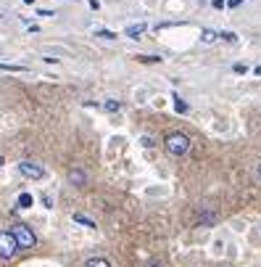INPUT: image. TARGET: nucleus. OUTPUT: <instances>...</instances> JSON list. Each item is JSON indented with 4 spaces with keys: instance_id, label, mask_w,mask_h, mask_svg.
Here are the masks:
<instances>
[{
    "instance_id": "20",
    "label": "nucleus",
    "mask_w": 261,
    "mask_h": 267,
    "mask_svg": "<svg viewBox=\"0 0 261 267\" xmlns=\"http://www.w3.org/2000/svg\"><path fill=\"white\" fill-rule=\"evenodd\" d=\"M140 61H145V64H159L161 59H159V56H140Z\"/></svg>"
},
{
    "instance_id": "19",
    "label": "nucleus",
    "mask_w": 261,
    "mask_h": 267,
    "mask_svg": "<svg viewBox=\"0 0 261 267\" xmlns=\"http://www.w3.org/2000/svg\"><path fill=\"white\" fill-rule=\"evenodd\" d=\"M0 69H6V72H27L24 66H11V64H0Z\"/></svg>"
},
{
    "instance_id": "22",
    "label": "nucleus",
    "mask_w": 261,
    "mask_h": 267,
    "mask_svg": "<svg viewBox=\"0 0 261 267\" xmlns=\"http://www.w3.org/2000/svg\"><path fill=\"white\" fill-rule=\"evenodd\" d=\"M235 72H237V74H245L248 69H245V64H235Z\"/></svg>"
},
{
    "instance_id": "3",
    "label": "nucleus",
    "mask_w": 261,
    "mask_h": 267,
    "mask_svg": "<svg viewBox=\"0 0 261 267\" xmlns=\"http://www.w3.org/2000/svg\"><path fill=\"white\" fill-rule=\"evenodd\" d=\"M16 241L11 236V230H0V259H14L16 257Z\"/></svg>"
},
{
    "instance_id": "10",
    "label": "nucleus",
    "mask_w": 261,
    "mask_h": 267,
    "mask_svg": "<svg viewBox=\"0 0 261 267\" xmlns=\"http://www.w3.org/2000/svg\"><path fill=\"white\" fill-rule=\"evenodd\" d=\"M85 267H111V262L106 259V257H90L85 262Z\"/></svg>"
},
{
    "instance_id": "4",
    "label": "nucleus",
    "mask_w": 261,
    "mask_h": 267,
    "mask_svg": "<svg viewBox=\"0 0 261 267\" xmlns=\"http://www.w3.org/2000/svg\"><path fill=\"white\" fill-rule=\"evenodd\" d=\"M19 172H21L24 177H29V180H42V177H47V169H45L42 164H37V161H21Z\"/></svg>"
},
{
    "instance_id": "1",
    "label": "nucleus",
    "mask_w": 261,
    "mask_h": 267,
    "mask_svg": "<svg viewBox=\"0 0 261 267\" xmlns=\"http://www.w3.org/2000/svg\"><path fill=\"white\" fill-rule=\"evenodd\" d=\"M190 138L185 132H169L164 138V148H166V154H172V156H187L190 154Z\"/></svg>"
},
{
    "instance_id": "24",
    "label": "nucleus",
    "mask_w": 261,
    "mask_h": 267,
    "mask_svg": "<svg viewBox=\"0 0 261 267\" xmlns=\"http://www.w3.org/2000/svg\"><path fill=\"white\" fill-rule=\"evenodd\" d=\"M227 3H224V0H214V8H224Z\"/></svg>"
},
{
    "instance_id": "11",
    "label": "nucleus",
    "mask_w": 261,
    "mask_h": 267,
    "mask_svg": "<svg viewBox=\"0 0 261 267\" xmlns=\"http://www.w3.org/2000/svg\"><path fill=\"white\" fill-rule=\"evenodd\" d=\"M224 249H227V246H224V241H222V238H217V241L211 243V254H214V257H222Z\"/></svg>"
},
{
    "instance_id": "9",
    "label": "nucleus",
    "mask_w": 261,
    "mask_h": 267,
    "mask_svg": "<svg viewBox=\"0 0 261 267\" xmlns=\"http://www.w3.org/2000/svg\"><path fill=\"white\" fill-rule=\"evenodd\" d=\"M32 204H34L32 193H21L19 199H16V206H19V209H32Z\"/></svg>"
},
{
    "instance_id": "15",
    "label": "nucleus",
    "mask_w": 261,
    "mask_h": 267,
    "mask_svg": "<svg viewBox=\"0 0 261 267\" xmlns=\"http://www.w3.org/2000/svg\"><path fill=\"white\" fill-rule=\"evenodd\" d=\"M40 204H42L45 209H53V196H50V193H42V196H40Z\"/></svg>"
},
{
    "instance_id": "14",
    "label": "nucleus",
    "mask_w": 261,
    "mask_h": 267,
    "mask_svg": "<svg viewBox=\"0 0 261 267\" xmlns=\"http://www.w3.org/2000/svg\"><path fill=\"white\" fill-rule=\"evenodd\" d=\"M103 109L114 114V111H119V109H122V103H119V101H106V103H103Z\"/></svg>"
},
{
    "instance_id": "12",
    "label": "nucleus",
    "mask_w": 261,
    "mask_h": 267,
    "mask_svg": "<svg viewBox=\"0 0 261 267\" xmlns=\"http://www.w3.org/2000/svg\"><path fill=\"white\" fill-rule=\"evenodd\" d=\"M200 40H203V42H217V40H219V32H214V29H203V32H200Z\"/></svg>"
},
{
    "instance_id": "13",
    "label": "nucleus",
    "mask_w": 261,
    "mask_h": 267,
    "mask_svg": "<svg viewBox=\"0 0 261 267\" xmlns=\"http://www.w3.org/2000/svg\"><path fill=\"white\" fill-rule=\"evenodd\" d=\"M174 109H177V114H187V103L180 96H174Z\"/></svg>"
},
{
    "instance_id": "6",
    "label": "nucleus",
    "mask_w": 261,
    "mask_h": 267,
    "mask_svg": "<svg viewBox=\"0 0 261 267\" xmlns=\"http://www.w3.org/2000/svg\"><path fill=\"white\" fill-rule=\"evenodd\" d=\"M87 180H90V177H87V172L82 169V167H71V169H69V183L74 185V188H85Z\"/></svg>"
},
{
    "instance_id": "25",
    "label": "nucleus",
    "mask_w": 261,
    "mask_h": 267,
    "mask_svg": "<svg viewBox=\"0 0 261 267\" xmlns=\"http://www.w3.org/2000/svg\"><path fill=\"white\" fill-rule=\"evenodd\" d=\"M256 175H258V180H261V164H258V169H256Z\"/></svg>"
},
{
    "instance_id": "27",
    "label": "nucleus",
    "mask_w": 261,
    "mask_h": 267,
    "mask_svg": "<svg viewBox=\"0 0 261 267\" xmlns=\"http://www.w3.org/2000/svg\"><path fill=\"white\" fill-rule=\"evenodd\" d=\"M3 164H6V159H3V156H0V167H3Z\"/></svg>"
},
{
    "instance_id": "7",
    "label": "nucleus",
    "mask_w": 261,
    "mask_h": 267,
    "mask_svg": "<svg viewBox=\"0 0 261 267\" xmlns=\"http://www.w3.org/2000/svg\"><path fill=\"white\" fill-rule=\"evenodd\" d=\"M71 219H74L77 225H85L87 230H98V223H95V219H90L87 214H82V212H74V214H71Z\"/></svg>"
},
{
    "instance_id": "17",
    "label": "nucleus",
    "mask_w": 261,
    "mask_h": 267,
    "mask_svg": "<svg viewBox=\"0 0 261 267\" xmlns=\"http://www.w3.org/2000/svg\"><path fill=\"white\" fill-rule=\"evenodd\" d=\"M140 146H142V148H153V146H156V141H153L150 135H142V138H140Z\"/></svg>"
},
{
    "instance_id": "5",
    "label": "nucleus",
    "mask_w": 261,
    "mask_h": 267,
    "mask_svg": "<svg viewBox=\"0 0 261 267\" xmlns=\"http://www.w3.org/2000/svg\"><path fill=\"white\" fill-rule=\"evenodd\" d=\"M219 223V214L214 212L211 206H200V212H198V228H214Z\"/></svg>"
},
{
    "instance_id": "16",
    "label": "nucleus",
    "mask_w": 261,
    "mask_h": 267,
    "mask_svg": "<svg viewBox=\"0 0 261 267\" xmlns=\"http://www.w3.org/2000/svg\"><path fill=\"white\" fill-rule=\"evenodd\" d=\"M95 34H98V37H103V40H116V34H114L111 29H98Z\"/></svg>"
},
{
    "instance_id": "23",
    "label": "nucleus",
    "mask_w": 261,
    "mask_h": 267,
    "mask_svg": "<svg viewBox=\"0 0 261 267\" xmlns=\"http://www.w3.org/2000/svg\"><path fill=\"white\" fill-rule=\"evenodd\" d=\"M227 6H230V8H240L243 0H227Z\"/></svg>"
},
{
    "instance_id": "2",
    "label": "nucleus",
    "mask_w": 261,
    "mask_h": 267,
    "mask_svg": "<svg viewBox=\"0 0 261 267\" xmlns=\"http://www.w3.org/2000/svg\"><path fill=\"white\" fill-rule=\"evenodd\" d=\"M11 236H14L16 246H19V249H24V251L37 246V236H34V230H32L27 223H16L14 228H11Z\"/></svg>"
},
{
    "instance_id": "21",
    "label": "nucleus",
    "mask_w": 261,
    "mask_h": 267,
    "mask_svg": "<svg viewBox=\"0 0 261 267\" xmlns=\"http://www.w3.org/2000/svg\"><path fill=\"white\" fill-rule=\"evenodd\" d=\"M145 267H166V262H164V259H150Z\"/></svg>"
},
{
    "instance_id": "26",
    "label": "nucleus",
    "mask_w": 261,
    "mask_h": 267,
    "mask_svg": "<svg viewBox=\"0 0 261 267\" xmlns=\"http://www.w3.org/2000/svg\"><path fill=\"white\" fill-rule=\"evenodd\" d=\"M256 74H258V77H261V66H256Z\"/></svg>"
},
{
    "instance_id": "8",
    "label": "nucleus",
    "mask_w": 261,
    "mask_h": 267,
    "mask_svg": "<svg viewBox=\"0 0 261 267\" xmlns=\"http://www.w3.org/2000/svg\"><path fill=\"white\" fill-rule=\"evenodd\" d=\"M145 29H148V24H142V21H140V24H129V27H127V37L137 40L140 34H145Z\"/></svg>"
},
{
    "instance_id": "18",
    "label": "nucleus",
    "mask_w": 261,
    "mask_h": 267,
    "mask_svg": "<svg viewBox=\"0 0 261 267\" xmlns=\"http://www.w3.org/2000/svg\"><path fill=\"white\" fill-rule=\"evenodd\" d=\"M219 37H222L224 42H235V40H237V34H235V32H222Z\"/></svg>"
}]
</instances>
